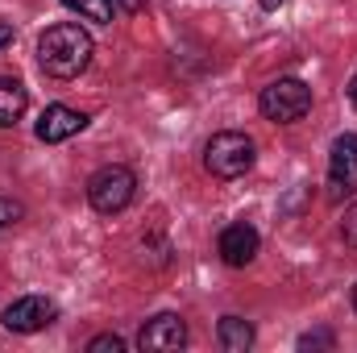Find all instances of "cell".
Returning a JSON list of instances; mask_svg holds the SVG:
<instances>
[{
	"label": "cell",
	"mask_w": 357,
	"mask_h": 353,
	"mask_svg": "<svg viewBox=\"0 0 357 353\" xmlns=\"http://www.w3.org/2000/svg\"><path fill=\"white\" fill-rule=\"evenodd\" d=\"M17 220H25V204L0 195V229H8V225H17Z\"/></svg>",
	"instance_id": "14"
},
{
	"label": "cell",
	"mask_w": 357,
	"mask_h": 353,
	"mask_svg": "<svg viewBox=\"0 0 357 353\" xmlns=\"http://www.w3.org/2000/svg\"><path fill=\"white\" fill-rule=\"evenodd\" d=\"M25 108H29L25 84L13 80V75H0V129H13V125L25 117Z\"/></svg>",
	"instance_id": "10"
},
{
	"label": "cell",
	"mask_w": 357,
	"mask_h": 353,
	"mask_svg": "<svg viewBox=\"0 0 357 353\" xmlns=\"http://www.w3.org/2000/svg\"><path fill=\"white\" fill-rule=\"evenodd\" d=\"M278 4H282V0H262V8H266V13H274Z\"/></svg>",
	"instance_id": "20"
},
{
	"label": "cell",
	"mask_w": 357,
	"mask_h": 353,
	"mask_svg": "<svg viewBox=\"0 0 357 353\" xmlns=\"http://www.w3.org/2000/svg\"><path fill=\"white\" fill-rule=\"evenodd\" d=\"M71 13H79V17H88L96 25H112L116 21V4L112 0H63Z\"/></svg>",
	"instance_id": "12"
},
{
	"label": "cell",
	"mask_w": 357,
	"mask_h": 353,
	"mask_svg": "<svg viewBox=\"0 0 357 353\" xmlns=\"http://www.w3.org/2000/svg\"><path fill=\"white\" fill-rule=\"evenodd\" d=\"M91 33L75 21H59L38 38V63L50 80H75L91 63Z\"/></svg>",
	"instance_id": "1"
},
{
	"label": "cell",
	"mask_w": 357,
	"mask_h": 353,
	"mask_svg": "<svg viewBox=\"0 0 357 353\" xmlns=\"http://www.w3.org/2000/svg\"><path fill=\"white\" fill-rule=\"evenodd\" d=\"M258 250H262V237H258V229L254 225H245V220H237V225H229V229H220V241H216V254H220V262L233 266V270H241V266H250L258 258Z\"/></svg>",
	"instance_id": "8"
},
{
	"label": "cell",
	"mask_w": 357,
	"mask_h": 353,
	"mask_svg": "<svg viewBox=\"0 0 357 353\" xmlns=\"http://www.w3.org/2000/svg\"><path fill=\"white\" fill-rule=\"evenodd\" d=\"M8 42H13V25H8V21H0V50H4Z\"/></svg>",
	"instance_id": "18"
},
{
	"label": "cell",
	"mask_w": 357,
	"mask_h": 353,
	"mask_svg": "<svg viewBox=\"0 0 357 353\" xmlns=\"http://www.w3.org/2000/svg\"><path fill=\"white\" fill-rule=\"evenodd\" d=\"M357 195V133H341L328 150V200L341 204Z\"/></svg>",
	"instance_id": "5"
},
{
	"label": "cell",
	"mask_w": 357,
	"mask_h": 353,
	"mask_svg": "<svg viewBox=\"0 0 357 353\" xmlns=\"http://www.w3.org/2000/svg\"><path fill=\"white\" fill-rule=\"evenodd\" d=\"M88 353H125V337H116V333H100V337H91L88 341Z\"/></svg>",
	"instance_id": "13"
},
{
	"label": "cell",
	"mask_w": 357,
	"mask_h": 353,
	"mask_svg": "<svg viewBox=\"0 0 357 353\" xmlns=\"http://www.w3.org/2000/svg\"><path fill=\"white\" fill-rule=\"evenodd\" d=\"M258 108L274 125H295V121H303L312 112V88L303 80H295V75H278V80H270L262 88Z\"/></svg>",
	"instance_id": "2"
},
{
	"label": "cell",
	"mask_w": 357,
	"mask_h": 353,
	"mask_svg": "<svg viewBox=\"0 0 357 353\" xmlns=\"http://www.w3.org/2000/svg\"><path fill=\"white\" fill-rule=\"evenodd\" d=\"M54 316H59L54 299H46V295H21V299H13V303L4 308L0 324H4L8 333L29 337V333H42L46 324H54Z\"/></svg>",
	"instance_id": "6"
},
{
	"label": "cell",
	"mask_w": 357,
	"mask_h": 353,
	"mask_svg": "<svg viewBox=\"0 0 357 353\" xmlns=\"http://www.w3.org/2000/svg\"><path fill=\"white\" fill-rule=\"evenodd\" d=\"M187 345V320L178 312H158L142 324L137 333V350L142 353H171Z\"/></svg>",
	"instance_id": "7"
},
{
	"label": "cell",
	"mask_w": 357,
	"mask_h": 353,
	"mask_svg": "<svg viewBox=\"0 0 357 353\" xmlns=\"http://www.w3.org/2000/svg\"><path fill=\"white\" fill-rule=\"evenodd\" d=\"M349 104L357 108V71H354V80H349Z\"/></svg>",
	"instance_id": "19"
},
{
	"label": "cell",
	"mask_w": 357,
	"mask_h": 353,
	"mask_svg": "<svg viewBox=\"0 0 357 353\" xmlns=\"http://www.w3.org/2000/svg\"><path fill=\"white\" fill-rule=\"evenodd\" d=\"M354 312H357V287H354Z\"/></svg>",
	"instance_id": "21"
},
{
	"label": "cell",
	"mask_w": 357,
	"mask_h": 353,
	"mask_svg": "<svg viewBox=\"0 0 357 353\" xmlns=\"http://www.w3.org/2000/svg\"><path fill=\"white\" fill-rule=\"evenodd\" d=\"M112 4H116V13H142L146 8L142 0H112Z\"/></svg>",
	"instance_id": "17"
},
{
	"label": "cell",
	"mask_w": 357,
	"mask_h": 353,
	"mask_svg": "<svg viewBox=\"0 0 357 353\" xmlns=\"http://www.w3.org/2000/svg\"><path fill=\"white\" fill-rule=\"evenodd\" d=\"M84 129H88V112L67 108V104H50V108H42V117H38V142H46V146L71 142V137L84 133Z\"/></svg>",
	"instance_id": "9"
},
{
	"label": "cell",
	"mask_w": 357,
	"mask_h": 353,
	"mask_svg": "<svg viewBox=\"0 0 357 353\" xmlns=\"http://www.w3.org/2000/svg\"><path fill=\"white\" fill-rule=\"evenodd\" d=\"M216 345L225 353H245L254 345V324L245 316H220L216 324Z\"/></svg>",
	"instance_id": "11"
},
{
	"label": "cell",
	"mask_w": 357,
	"mask_h": 353,
	"mask_svg": "<svg viewBox=\"0 0 357 353\" xmlns=\"http://www.w3.org/2000/svg\"><path fill=\"white\" fill-rule=\"evenodd\" d=\"M337 345V337L328 333V329H316V333H303L299 337V350L307 353V350H333Z\"/></svg>",
	"instance_id": "15"
},
{
	"label": "cell",
	"mask_w": 357,
	"mask_h": 353,
	"mask_svg": "<svg viewBox=\"0 0 357 353\" xmlns=\"http://www.w3.org/2000/svg\"><path fill=\"white\" fill-rule=\"evenodd\" d=\"M133 195H137V175H133L129 167H121V163H108V167H100V171L88 179V204L100 216L125 212V208L133 204Z\"/></svg>",
	"instance_id": "4"
},
{
	"label": "cell",
	"mask_w": 357,
	"mask_h": 353,
	"mask_svg": "<svg viewBox=\"0 0 357 353\" xmlns=\"http://www.w3.org/2000/svg\"><path fill=\"white\" fill-rule=\"evenodd\" d=\"M341 237H345V246H354L357 250V204L345 208V220H341Z\"/></svg>",
	"instance_id": "16"
},
{
	"label": "cell",
	"mask_w": 357,
	"mask_h": 353,
	"mask_svg": "<svg viewBox=\"0 0 357 353\" xmlns=\"http://www.w3.org/2000/svg\"><path fill=\"white\" fill-rule=\"evenodd\" d=\"M254 158H258L254 142L237 129H225V133L208 137V146H204V167L212 179H241L254 167Z\"/></svg>",
	"instance_id": "3"
}]
</instances>
